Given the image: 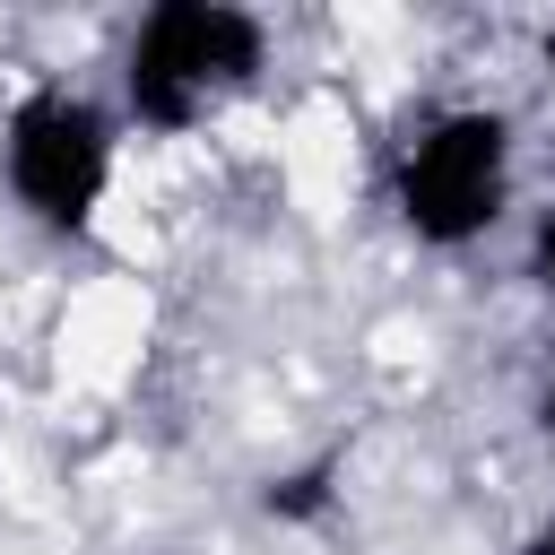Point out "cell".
I'll list each match as a JSON object with an SVG mask.
<instances>
[{
	"instance_id": "6da1fadb",
	"label": "cell",
	"mask_w": 555,
	"mask_h": 555,
	"mask_svg": "<svg viewBox=\"0 0 555 555\" xmlns=\"http://www.w3.org/2000/svg\"><path fill=\"white\" fill-rule=\"evenodd\" d=\"M260 52H269V26H260L251 9L165 0V9H147L139 35H130V104H139L147 121L182 130V121H199L217 95L251 87Z\"/></svg>"
},
{
	"instance_id": "277c9868",
	"label": "cell",
	"mask_w": 555,
	"mask_h": 555,
	"mask_svg": "<svg viewBox=\"0 0 555 555\" xmlns=\"http://www.w3.org/2000/svg\"><path fill=\"white\" fill-rule=\"evenodd\" d=\"M147 347V295L139 278H87L61 312V373L87 390H113Z\"/></svg>"
},
{
	"instance_id": "5b68a950",
	"label": "cell",
	"mask_w": 555,
	"mask_h": 555,
	"mask_svg": "<svg viewBox=\"0 0 555 555\" xmlns=\"http://www.w3.org/2000/svg\"><path fill=\"white\" fill-rule=\"evenodd\" d=\"M278 173H286V191L304 208H330L347 191V173H356V121H347L338 95L295 104V121L278 130Z\"/></svg>"
},
{
	"instance_id": "8992f818",
	"label": "cell",
	"mask_w": 555,
	"mask_h": 555,
	"mask_svg": "<svg viewBox=\"0 0 555 555\" xmlns=\"http://www.w3.org/2000/svg\"><path fill=\"white\" fill-rule=\"evenodd\" d=\"M538 555H555V529H546V538H538Z\"/></svg>"
},
{
	"instance_id": "52a82bcc",
	"label": "cell",
	"mask_w": 555,
	"mask_h": 555,
	"mask_svg": "<svg viewBox=\"0 0 555 555\" xmlns=\"http://www.w3.org/2000/svg\"><path fill=\"white\" fill-rule=\"evenodd\" d=\"M546 69H555V35H546Z\"/></svg>"
},
{
	"instance_id": "7a4b0ae2",
	"label": "cell",
	"mask_w": 555,
	"mask_h": 555,
	"mask_svg": "<svg viewBox=\"0 0 555 555\" xmlns=\"http://www.w3.org/2000/svg\"><path fill=\"white\" fill-rule=\"evenodd\" d=\"M9 191L43 225H104L113 199V121L78 95H43L9 121Z\"/></svg>"
},
{
	"instance_id": "3957f363",
	"label": "cell",
	"mask_w": 555,
	"mask_h": 555,
	"mask_svg": "<svg viewBox=\"0 0 555 555\" xmlns=\"http://www.w3.org/2000/svg\"><path fill=\"white\" fill-rule=\"evenodd\" d=\"M503 173H512V139L494 113H442L425 139H408L399 156V208L416 234L460 243L477 225H494L503 208Z\"/></svg>"
}]
</instances>
